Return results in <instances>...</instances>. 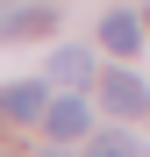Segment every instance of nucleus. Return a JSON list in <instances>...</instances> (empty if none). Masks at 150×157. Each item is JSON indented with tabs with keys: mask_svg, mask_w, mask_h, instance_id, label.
I'll use <instances>...</instances> for the list:
<instances>
[{
	"mask_svg": "<svg viewBox=\"0 0 150 157\" xmlns=\"http://www.w3.org/2000/svg\"><path fill=\"white\" fill-rule=\"evenodd\" d=\"M43 121H50V136H57V143H79L86 128H93V107H86V100H71V86H64V100H50Z\"/></svg>",
	"mask_w": 150,
	"mask_h": 157,
	"instance_id": "1",
	"label": "nucleus"
},
{
	"mask_svg": "<svg viewBox=\"0 0 150 157\" xmlns=\"http://www.w3.org/2000/svg\"><path fill=\"white\" fill-rule=\"evenodd\" d=\"M100 100H107V114H143L150 107V93H143L136 71H107V78H100Z\"/></svg>",
	"mask_w": 150,
	"mask_h": 157,
	"instance_id": "2",
	"label": "nucleus"
},
{
	"mask_svg": "<svg viewBox=\"0 0 150 157\" xmlns=\"http://www.w3.org/2000/svg\"><path fill=\"white\" fill-rule=\"evenodd\" d=\"M43 107H50V86H36V78H21V86L0 93V121H36Z\"/></svg>",
	"mask_w": 150,
	"mask_h": 157,
	"instance_id": "3",
	"label": "nucleus"
},
{
	"mask_svg": "<svg viewBox=\"0 0 150 157\" xmlns=\"http://www.w3.org/2000/svg\"><path fill=\"white\" fill-rule=\"evenodd\" d=\"M136 36H143L136 14H107V21H100V43H107L114 57H136Z\"/></svg>",
	"mask_w": 150,
	"mask_h": 157,
	"instance_id": "4",
	"label": "nucleus"
},
{
	"mask_svg": "<svg viewBox=\"0 0 150 157\" xmlns=\"http://www.w3.org/2000/svg\"><path fill=\"white\" fill-rule=\"evenodd\" d=\"M50 78H57V86H86V78H93V57H86V50H57V57H50Z\"/></svg>",
	"mask_w": 150,
	"mask_h": 157,
	"instance_id": "5",
	"label": "nucleus"
},
{
	"mask_svg": "<svg viewBox=\"0 0 150 157\" xmlns=\"http://www.w3.org/2000/svg\"><path fill=\"white\" fill-rule=\"evenodd\" d=\"M86 157H143V143H136V136H121V128H107V136H93Z\"/></svg>",
	"mask_w": 150,
	"mask_h": 157,
	"instance_id": "6",
	"label": "nucleus"
},
{
	"mask_svg": "<svg viewBox=\"0 0 150 157\" xmlns=\"http://www.w3.org/2000/svg\"><path fill=\"white\" fill-rule=\"evenodd\" d=\"M29 29H50V7H21V14L0 21V36H29Z\"/></svg>",
	"mask_w": 150,
	"mask_h": 157,
	"instance_id": "7",
	"label": "nucleus"
},
{
	"mask_svg": "<svg viewBox=\"0 0 150 157\" xmlns=\"http://www.w3.org/2000/svg\"><path fill=\"white\" fill-rule=\"evenodd\" d=\"M36 157H64V150H57V136H50V150H36Z\"/></svg>",
	"mask_w": 150,
	"mask_h": 157,
	"instance_id": "8",
	"label": "nucleus"
}]
</instances>
